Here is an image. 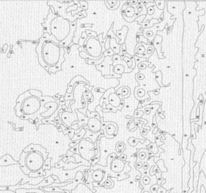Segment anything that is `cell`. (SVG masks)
<instances>
[{
    "label": "cell",
    "mask_w": 206,
    "mask_h": 193,
    "mask_svg": "<svg viewBox=\"0 0 206 193\" xmlns=\"http://www.w3.org/2000/svg\"><path fill=\"white\" fill-rule=\"evenodd\" d=\"M71 22L61 16L54 17L50 23V33L58 42H61L69 36L71 30Z\"/></svg>",
    "instance_id": "obj_1"
},
{
    "label": "cell",
    "mask_w": 206,
    "mask_h": 193,
    "mask_svg": "<svg viewBox=\"0 0 206 193\" xmlns=\"http://www.w3.org/2000/svg\"><path fill=\"white\" fill-rule=\"evenodd\" d=\"M42 60L49 67H55L61 58V48L51 41L44 42L42 49Z\"/></svg>",
    "instance_id": "obj_2"
},
{
    "label": "cell",
    "mask_w": 206,
    "mask_h": 193,
    "mask_svg": "<svg viewBox=\"0 0 206 193\" xmlns=\"http://www.w3.org/2000/svg\"><path fill=\"white\" fill-rule=\"evenodd\" d=\"M44 156L39 152L32 151L26 155L25 163L30 172H37L41 170L44 164Z\"/></svg>",
    "instance_id": "obj_3"
},
{
    "label": "cell",
    "mask_w": 206,
    "mask_h": 193,
    "mask_svg": "<svg viewBox=\"0 0 206 193\" xmlns=\"http://www.w3.org/2000/svg\"><path fill=\"white\" fill-rule=\"evenodd\" d=\"M42 106L40 99L36 96H29L27 98L21 105V112L25 115H33L38 112Z\"/></svg>",
    "instance_id": "obj_4"
},
{
    "label": "cell",
    "mask_w": 206,
    "mask_h": 193,
    "mask_svg": "<svg viewBox=\"0 0 206 193\" xmlns=\"http://www.w3.org/2000/svg\"><path fill=\"white\" fill-rule=\"evenodd\" d=\"M83 48H85V51L91 57L95 58H98L103 54L101 43L96 38H88L83 45Z\"/></svg>",
    "instance_id": "obj_5"
},
{
    "label": "cell",
    "mask_w": 206,
    "mask_h": 193,
    "mask_svg": "<svg viewBox=\"0 0 206 193\" xmlns=\"http://www.w3.org/2000/svg\"><path fill=\"white\" fill-rule=\"evenodd\" d=\"M78 150L79 154L81 155V157L85 159L89 160L91 159L89 152H93L97 155V151L99 150V146L97 150H95V143H91V141L88 140V138H85L82 140L78 144Z\"/></svg>",
    "instance_id": "obj_6"
},
{
    "label": "cell",
    "mask_w": 206,
    "mask_h": 193,
    "mask_svg": "<svg viewBox=\"0 0 206 193\" xmlns=\"http://www.w3.org/2000/svg\"><path fill=\"white\" fill-rule=\"evenodd\" d=\"M85 129H87L93 134H97L102 130V122L96 118L90 117L87 124V128Z\"/></svg>",
    "instance_id": "obj_7"
},
{
    "label": "cell",
    "mask_w": 206,
    "mask_h": 193,
    "mask_svg": "<svg viewBox=\"0 0 206 193\" xmlns=\"http://www.w3.org/2000/svg\"><path fill=\"white\" fill-rule=\"evenodd\" d=\"M71 30L69 33V36L65 39L62 41V42H59L58 46L61 48H65L67 46H69L70 43L72 42L73 39L74 37V33H76V21H75L73 23H71Z\"/></svg>",
    "instance_id": "obj_8"
},
{
    "label": "cell",
    "mask_w": 206,
    "mask_h": 193,
    "mask_svg": "<svg viewBox=\"0 0 206 193\" xmlns=\"http://www.w3.org/2000/svg\"><path fill=\"white\" fill-rule=\"evenodd\" d=\"M44 106L49 109L47 111L42 112V114H40V115L43 118H48L52 116L53 113H55V112H56V110L59 108V104L56 101H55V102H49V103H45Z\"/></svg>",
    "instance_id": "obj_9"
},
{
    "label": "cell",
    "mask_w": 206,
    "mask_h": 193,
    "mask_svg": "<svg viewBox=\"0 0 206 193\" xmlns=\"http://www.w3.org/2000/svg\"><path fill=\"white\" fill-rule=\"evenodd\" d=\"M29 96H32L29 94V91H25L24 93H23L22 95H20L18 96V98L17 99V100H16V103H17V105L15 106V110H16V116H19V117H21V116H23V113L21 112V105H22V103H23V101L25 100L26 99L29 97Z\"/></svg>",
    "instance_id": "obj_10"
},
{
    "label": "cell",
    "mask_w": 206,
    "mask_h": 193,
    "mask_svg": "<svg viewBox=\"0 0 206 193\" xmlns=\"http://www.w3.org/2000/svg\"><path fill=\"white\" fill-rule=\"evenodd\" d=\"M125 167L124 162L116 156L111 162V170L115 173L121 172Z\"/></svg>",
    "instance_id": "obj_11"
},
{
    "label": "cell",
    "mask_w": 206,
    "mask_h": 193,
    "mask_svg": "<svg viewBox=\"0 0 206 193\" xmlns=\"http://www.w3.org/2000/svg\"><path fill=\"white\" fill-rule=\"evenodd\" d=\"M32 151H36L39 152L40 153H42L43 155V152H45L47 151L46 149H45L39 144H30L29 146H27L25 149H23V152L24 153H29Z\"/></svg>",
    "instance_id": "obj_12"
},
{
    "label": "cell",
    "mask_w": 206,
    "mask_h": 193,
    "mask_svg": "<svg viewBox=\"0 0 206 193\" xmlns=\"http://www.w3.org/2000/svg\"><path fill=\"white\" fill-rule=\"evenodd\" d=\"M16 164H19V162H17V161L13 159V158L9 154L3 155L0 158V166H9Z\"/></svg>",
    "instance_id": "obj_13"
},
{
    "label": "cell",
    "mask_w": 206,
    "mask_h": 193,
    "mask_svg": "<svg viewBox=\"0 0 206 193\" xmlns=\"http://www.w3.org/2000/svg\"><path fill=\"white\" fill-rule=\"evenodd\" d=\"M81 81H84V82H85L87 85H89V82H87L86 80L84 79V77H82V76H76V77H74L73 79H72L71 82H70V83L68 85V89L67 92L69 93V94H72V93H73V89L75 88L74 85L76 84V82H81Z\"/></svg>",
    "instance_id": "obj_14"
},
{
    "label": "cell",
    "mask_w": 206,
    "mask_h": 193,
    "mask_svg": "<svg viewBox=\"0 0 206 193\" xmlns=\"http://www.w3.org/2000/svg\"><path fill=\"white\" fill-rule=\"evenodd\" d=\"M109 103L115 108L119 106L121 104V99L116 93H112L109 96Z\"/></svg>",
    "instance_id": "obj_15"
},
{
    "label": "cell",
    "mask_w": 206,
    "mask_h": 193,
    "mask_svg": "<svg viewBox=\"0 0 206 193\" xmlns=\"http://www.w3.org/2000/svg\"><path fill=\"white\" fill-rule=\"evenodd\" d=\"M116 42V39L114 38H110L109 40V45H110V48L112 51L115 53V55H119L120 48H121V45L118 44V42Z\"/></svg>",
    "instance_id": "obj_16"
},
{
    "label": "cell",
    "mask_w": 206,
    "mask_h": 193,
    "mask_svg": "<svg viewBox=\"0 0 206 193\" xmlns=\"http://www.w3.org/2000/svg\"><path fill=\"white\" fill-rule=\"evenodd\" d=\"M106 131H107V134L109 136H113L114 133L117 134L118 128L116 123L115 122H110V124L106 126Z\"/></svg>",
    "instance_id": "obj_17"
},
{
    "label": "cell",
    "mask_w": 206,
    "mask_h": 193,
    "mask_svg": "<svg viewBox=\"0 0 206 193\" xmlns=\"http://www.w3.org/2000/svg\"><path fill=\"white\" fill-rule=\"evenodd\" d=\"M91 176H92V179L95 182H101L104 176V171L98 169V170L93 171Z\"/></svg>",
    "instance_id": "obj_18"
},
{
    "label": "cell",
    "mask_w": 206,
    "mask_h": 193,
    "mask_svg": "<svg viewBox=\"0 0 206 193\" xmlns=\"http://www.w3.org/2000/svg\"><path fill=\"white\" fill-rule=\"evenodd\" d=\"M23 152L21 153V161L19 162V164L21 166V170H23V172L25 174L27 175H29L30 174V171L27 168V166H26V163H25V158H23Z\"/></svg>",
    "instance_id": "obj_19"
},
{
    "label": "cell",
    "mask_w": 206,
    "mask_h": 193,
    "mask_svg": "<svg viewBox=\"0 0 206 193\" xmlns=\"http://www.w3.org/2000/svg\"><path fill=\"white\" fill-rule=\"evenodd\" d=\"M86 132H87V130L86 129H85V128H83V126H82V130H80L79 132L77 134L74 135L73 138L71 140L72 142H74V141L82 140H83V139H84L85 135L86 134Z\"/></svg>",
    "instance_id": "obj_20"
},
{
    "label": "cell",
    "mask_w": 206,
    "mask_h": 193,
    "mask_svg": "<svg viewBox=\"0 0 206 193\" xmlns=\"http://www.w3.org/2000/svg\"><path fill=\"white\" fill-rule=\"evenodd\" d=\"M55 180H54V178H53L52 176H49V177L47 178H45L43 180H42V183H40L39 186L40 187H45L46 186H51L54 183Z\"/></svg>",
    "instance_id": "obj_21"
},
{
    "label": "cell",
    "mask_w": 206,
    "mask_h": 193,
    "mask_svg": "<svg viewBox=\"0 0 206 193\" xmlns=\"http://www.w3.org/2000/svg\"><path fill=\"white\" fill-rule=\"evenodd\" d=\"M104 59H105V57L103 55L101 59H99V60H86V63L89 65H95L96 67V66L101 65V63L104 61Z\"/></svg>",
    "instance_id": "obj_22"
},
{
    "label": "cell",
    "mask_w": 206,
    "mask_h": 193,
    "mask_svg": "<svg viewBox=\"0 0 206 193\" xmlns=\"http://www.w3.org/2000/svg\"><path fill=\"white\" fill-rule=\"evenodd\" d=\"M88 39V36L86 34V33H85V31L82 32V34H81V37H80V39H79V43H78L79 45H80L81 47H83V45H84L85 43L86 42Z\"/></svg>",
    "instance_id": "obj_23"
},
{
    "label": "cell",
    "mask_w": 206,
    "mask_h": 193,
    "mask_svg": "<svg viewBox=\"0 0 206 193\" xmlns=\"http://www.w3.org/2000/svg\"><path fill=\"white\" fill-rule=\"evenodd\" d=\"M44 175H45V171L42 168L41 170H39V171H37V172H30V174H29V176H30L31 178H33V177L36 178V177H38V176H44Z\"/></svg>",
    "instance_id": "obj_24"
},
{
    "label": "cell",
    "mask_w": 206,
    "mask_h": 193,
    "mask_svg": "<svg viewBox=\"0 0 206 193\" xmlns=\"http://www.w3.org/2000/svg\"><path fill=\"white\" fill-rule=\"evenodd\" d=\"M29 92L32 96H36V97H38L39 99L42 96V93L41 91L30 89V90H29Z\"/></svg>",
    "instance_id": "obj_25"
},
{
    "label": "cell",
    "mask_w": 206,
    "mask_h": 193,
    "mask_svg": "<svg viewBox=\"0 0 206 193\" xmlns=\"http://www.w3.org/2000/svg\"><path fill=\"white\" fill-rule=\"evenodd\" d=\"M124 69H125L124 67L122 65H117L116 66V67H114L113 68L114 73L116 74H119L120 76L124 73Z\"/></svg>",
    "instance_id": "obj_26"
},
{
    "label": "cell",
    "mask_w": 206,
    "mask_h": 193,
    "mask_svg": "<svg viewBox=\"0 0 206 193\" xmlns=\"http://www.w3.org/2000/svg\"><path fill=\"white\" fill-rule=\"evenodd\" d=\"M51 161V158H47L45 160L44 164H43V167H42V169L44 170H51V165H50V162Z\"/></svg>",
    "instance_id": "obj_27"
},
{
    "label": "cell",
    "mask_w": 206,
    "mask_h": 193,
    "mask_svg": "<svg viewBox=\"0 0 206 193\" xmlns=\"http://www.w3.org/2000/svg\"><path fill=\"white\" fill-rule=\"evenodd\" d=\"M52 186H50V187H47L45 188V191L46 192H65L66 191L64 190H62V189H59L57 187H53L51 188Z\"/></svg>",
    "instance_id": "obj_28"
},
{
    "label": "cell",
    "mask_w": 206,
    "mask_h": 193,
    "mask_svg": "<svg viewBox=\"0 0 206 193\" xmlns=\"http://www.w3.org/2000/svg\"><path fill=\"white\" fill-rule=\"evenodd\" d=\"M154 3H156V6H157L159 9H162V11H163L165 9L164 6H165L164 5L166 4V2H165V1H154Z\"/></svg>",
    "instance_id": "obj_29"
},
{
    "label": "cell",
    "mask_w": 206,
    "mask_h": 193,
    "mask_svg": "<svg viewBox=\"0 0 206 193\" xmlns=\"http://www.w3.org/2000/svg\"><path fill=\"white\" fill-rule=\"evenodd\" d=\"M85 33H86V34L88 35V38H91V37H93V38H96V37H97V34L96 32H94L92 31V30H89V29H85Z\"/></svg>",
    "instance_id": "obj_30"
},
{
    "label": "cell",
    "mask_w": 206,
    "mask_h": 193,
    "mask_svg": "<svg viewBox=\"0 0 206 193\" xmlns=\"http://www.w3.org/2000/svg\"><path fill=\"white\" fill-rule=\"evenodd\" d=\"M79 2L80 8H81L82 10L83 11L88 10V2H86V1H79Z\"/></svg>",
    "instance_id": "obj_31"
},
{
    "label": "cell",
    "mask_w": 206,
    "mask_h": 193,
    "mask_svg": "<svg viewBox=\"0 0 206 193\" xmlns=\"http://www.w3.org/2000/svg\"><path fill=\"white\" fill-rule=\"evenodd\" d=\"M103 56H104V57H112L113 55H115V53H114L113 51H112L111 48H109V50L105 51H103Z\"/></svg>",
    "instance_id": "obj_32"
},
{
    "label": "cell",
    "mask_w": 206,
    "mask_h": 193,
    "mask_svg": "<svg viewBox=\"0 0 206 193\" xmlns=\"http://www.w3.org/2000/svg\"><path fill=\"white\" fill-rule=\"evenodd\" d=\"M147 14L149 15H153L154 12H155V9H154L153 5H150V6L147 7Z\"/></svg>",
    "instance_id": "obj_33"
},
{
    "label": "cell",
    "mask_w": 206,
    "mask_h": 193,
    "mask_svg": "<svg viewBox=\"0 0 206 193\" xmlns=\"http://www.w3.org/2000/svg\"><path fill=\"white\" fill-rule=\"evenodd\" d=\"M69 151L71 152H73L75 154H78L79 153V150H78V145L76 146L75 147L73 148H71V149H69Z\"/></svg>",
    "instance_id": "obj_34"
},
{
    "label": "cell",
    "mask_w": 206,
    "mask_h": 193,
    "mask_svg": "<svg viewBox=\"0 0 206 193\" xmlns=\"http://www.w3.org/2000/svg\"><path fill=\"white\" fill-rule=\"evenodd\" d=\"M147 156V153L146 152H143V150H141L140 153H139V158L141 159H144Z\"/></svg>",
    "instance_id": "obj_35"
},
{
    "label": "cell",
    "mask_w": 206,
    "mask_h": 193,
    "mask_svg": "<svg viewBox=\"0 0 206 193\" xmlns=\"http://www.w3.org/2000/svg\"><path fill=\"white\" fill-rule=\"evenodd\" d=\"M81 140H78V141H74V142H71V143H69V146L70 147V148H73V147H75L76 146V145H78L79 143V142Z\"/></svg>",
    "instance_id": "obj_36"
},
{
    "label": "cell",
    "mask_w": 206,
    "mask_h": 193,
    "mask_svg": "<svg viewBox=\"0 0 206 193\" xmlns=\"http://www.w3.org/2000/svg\"><path fill=\"white\" fill-rule=\"evenodd\" d=\"M77 9H78V7H77V5H74L73 6H69L67 8V12H69V10H73V9H76V10H77Z\"/></svg>",
    "instance_id": "obj_37"
},
{
    "label": "cell",
    "mask_w": 206,
    "mask_h": 193,
    "mask_svg": "<svg viewBox=\"0 0 206 193\" xmlns=\"http://www.w3.org/2000/svg\"><path fill=\"white\" fill-rule=\"evenodd\" d=\"M142 166H143V164H142V163H141V162H137V164H136V168H142Z\"/></svg>",
    "instance_id": "obj_38"
},
{
    "label": "cell",
    "mask_w": 206,
    "mask_h": 193,
    "mask_svg": "<svg viewBox=\"0 0 206 193\" xmlns=\"http://www.w3.org/2000/svg\"><path fill=\"white\" fill-rule=\"evenodd\" d=\"M159 89H157V90H155V95L157 96V95H159Z\"/></svg>",
    "instance_id": "obj_39"
},
{
    "label": "cell",
    "mask_w": 206,
    "mask_h": 193,
    "mask_svg": "<svg viewBox=\"0 0 206 193\" xmlns=\"http://www.w3.org/2000/svg\"><path fill=\"white\" fill-rule=\"evenodd\" d=\"M58 96H60V95H56V96H53V98L55 99V100H59V99H60V98H59V97H58Z\"/></svg>",
    "instance_id": "obj_40"
}]
</instances>
